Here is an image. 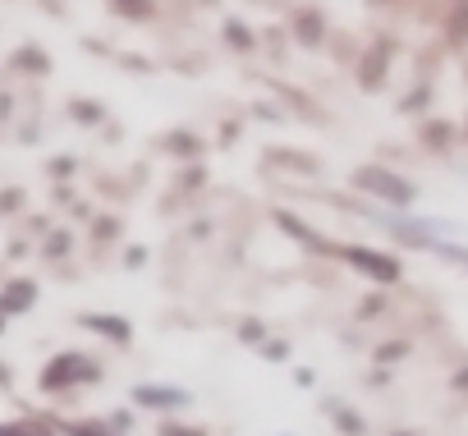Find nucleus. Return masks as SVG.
Masks as SVG:
<instances>
[{"label": "nucleus", "mask_w": 468, "mask_h": 436, "mask_svg": "<svg viewBox=\"0 0 468 436\" xmlns=\"http://www.w3.org/2000/svg\"><path fill=\"white\" fill-rule=\"evenodd\" d=\"M354 179H358L363 188H372L377 197H390V202H409V197H413V188H409L399 175H386V170H372V165H367V170H358Z\"/></svg>", "instance_id": "f257e3e1"}, {"label": "nucleus", "mask_w": 468, "mask_h": 436, "mask_svg": "<svg viewBox=\"0 0 468 436\" xmlns=\"http://www.w3.org/2000/svg\"><path fill=\"white\" fill-rule=\"evenodd\" d=\"M79 377H92V363H88V358H79V354H65V358H56V363L47 367L42 386H47V390H56V386L79 381Z\"/></svg>", "instance_id": "f03ea898"}, {"label": "nucleus", "mask_w": 468, "mask_h": 436, "mask_svg": "<svg viewBox=\"0 0 468 436\" xmlns=\"http://www.w3.org/2000/svg\"><path fill=\"white\" fill-rule=\"evenodd\" d=\"M349 262L354 267H363L367 276H377V281H395L399 276V267L395 262H386L381 253H372V249H349Z\"/></svg>", "instance_id": "7ed1b4c3"}, {"label": "nucleus", "mask_w": 468, "mask_h": 436, "mask_svg": "<svg viewBox=\"0 0 468 436\" xmlns=\"http://www.w3.org/2000/svg\"><path fill=\"white\" fill-rule=\"evenodd\" d=\"M28 303H33V285H15L5 299V308H28Z\"/></svg>", "instance_id": "20e7f679"}, {"label": "nucleus", "mask_w": 468, "mask_h": 436, "mask_svg": "<svg viewBox=\"0 0 468 436\" xmlns=\"http://www.w3.org/2000/svg\"><path fill=\"white\" fill-rule=\"evenodd\" d=\"M88 326H101V331H115V340H124V335H129V326H124V322H111V317H88Z\"/></svg>", "instance_id": "39448f33"}, {"label": "nucleus", "mask_w": 468, "mask_h": 436, "mask_svg": "<svg viewBox=\"0 0 468 436\" xmlns=\"http://www.w3.org/2000/svg\"><path fill=\"white\" fill-rule=\"evenodd\" d=\"M124 15H147V0H115Z\"/></svg>", "instance_id": "423d86ee"}, {"label": "nucleus", "mask_w": 468, "mask_h": 436, "mask_svg": "<svg viewBox=\"0 0 468 436\" xmlns=\"http://www.w3.org/2000/svg\"><path fill=\"white\" fill-rule=\"evenodd\" d=\"M0 436H28V431H10V427H0Z\"/></svg>", "instance_id": "0eeeda50"}]
</instances>
